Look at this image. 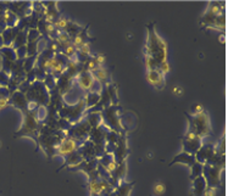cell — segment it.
I'll list each match as a JSON object with an SVG mask.
<instances>
[{
	"label": "cell",
	"instance_id": "6da1fadb",
	"mask_svg": "<svg viewBox=\"0 0 228 196\" xmlns=\"http://www.w3.org/2000/svg\"><path fill=\"white\" fill-rule=\"evenodd\" d=\"M194 132L198 134V137H205L210 133V122L209 117L206 114L198 115L194 118V125H193Z\"/></svg>",
	"mask_w": 228,
	"mask_h": 196
},
{
	"label": "cell",
	"instance_id": "7a4b0ae2",
	"mask_svg": "<svg viewBox=\"0 0 228 196\" xmlns=\"http://www.w3.org/2000/svg\"><path fill=\"white\" fill-rule=\"evenodd\" d=\"M146 80H148L152 87H155L157 89L164 88V74L160 73L157 70H152V71H148L146 73Z\"/></svg>",
	"mask_w": 228,
	"mask_h": 196
},
{
	"label": "cell",
	"instance_id": "3957f363",
	"mask_svg": "<svg viewBox=\"0 0 228 196\" xmlns=\"http://www.w3.org/2000/svg\"><path fill=\"white\" fill-rule=\"evenodd\" d=\"M77 149V142L73 139H66L64 140L57 147V154L61 156H66L72 154L75 150Z\"/></svg>",
	"mask_w": 228,
	"mask_h": 196
},
{
	"label": "cell",
	"instance_id": "277c9868",
	"mask_svg": "<svg viewBox=\"0 0 228 196\" xmlns=\"http://www.w3.org/2000/svg\"><path fill=\"white\" fill-rule=\"evenodd\" d=\"M77 82H78V85L82 89L89 90L93 87L94 77H93V74L89 73V72H80L78 74V77H77Z\"/></svg>",
	"mask_w": 228,
	"mask_h": 196
},
{
	"label": "cell",
	"instance_id": "5b68a950",
	"mask_svg": "<svg viewBox=\"0 0 228 196\" xmlns=\"http://www.w3.org/2000/svg\"><path fill=\"white\" fill-rule=\"evenodd\" d=\"M92 74H93L94 78H97V79L100 80V82H105V80L109 78V72H107V70L102 68V67H98L97 70L93 71Z\"/></svg>",
	"mask_w": 228,
	"mask_h": 196
},
{
	"label": "cell",
	"instance_id": "8992f818",
	"mask_svg": "<svg viewBox=\"0 0 228 196\" xmlns=\"http://www.w3.org/2000/svg\"><path fill=\"white\" fill-rule=\"evenodd\" d=\"M166 191V186L162 182H156L152 185V194L155 196H161Z\"/></svg>",
	"mask_w": 228,
	"mask_h": 196
},
{
	"label": "cell",
	"instance_id": "52a82bcc",
	"mask_svg": "<svg viewBox=\"0 0 228 196\" xmlns=\"http://www.w3.org/2000/svg\"><path fill=\"white\" fill-rule=\"evenodd\" d=\"M102 190H104V185H102L101 183L97 182V180H94V182L90 183V194H93V195H100Z\"/></svg>",
	"mask_w": 228,
	"mask_h": 196
},
{
	"label": "cell",
	"instance_id": "ba28073f",
	"mask_svg": "<svg viewBox=\"0 0 228 196\" xmlns=\"http://www.w3.org/2000/svg\"><path fill=\"white\" fill-rule=\"evenodd\" d=\"M199 139H200V138L198 137V134L194 132L193 128H192V129H189V130L187 132L186 137H184V141H187V142H194V141L199 140Z\"/></svg>",
	"mask_w": 228,
	"mask_h": 196
},
{
	"label": "cell",
	"instance_id": "9c48e42d",
	"mask_svg": "<svg viewBox=\"0 0 228 196\" xmlns=\"http://www.w3.org/2000/svg\"><path fill=\"white\" fill-rule=\"evenodd\" d=\"M67 25H68V20L67 18H65V17H60L59 18L55 23H54V26L57 28V29H65L66 27H67Z\"/></svg>",
	"mask_w": 228,
	"mask_h": 196
},
{
	"label": "cell",
	"instance_id": "30bf717a",
	"mask_svg": "<svg viewBox=\"0 0 228 196\" xmlns=\"http://www.w3.org/2000/svg\"><path fill=\"white\" fill-rule=\"evenodd\" d=\"M77 50L80 52V54H83V55H90V44L84 42Z\"/></svg>",
	"mask_w": 228,
	"mask_h": 196
},
{
	"label": "cell",
	"instance_id": "8fae6325",
	"mask_svg": "<svg viewBox=\"0 0 228 196\" xmlns=\"http://www.w3.org/2000/svg\"><path fill=\"white\" fill-rule=\"evenodd\" d=\"M157 66H159V72H160V73H162V74L168 73V72H170V70H171V67H170V65H168V62H167V61H162V62H160Z\"/></svg>",
	"mask_w": 228,
	"mask_h": 196
},
{
	"label": "cell",
	"instance_id": "7c38bea8",
	"mask_svg": "<svg viewBox=\"0 0 228 196\" xmlns=\"http://www.w3.org/2000/svg\"><path fill=\"white\" fill-rule=\"evenodd\" d=\"M57 40H59V43H60L61 45H64V47H66V45H68V44H71L70 42V37L66 34V33H61V34H59V38H57Z\"/></svg>",
	"mask_w": 228,
	"mask_h": 196
},
{
	"label": "cell",
	"instance_id": "4fadbf2b",
	"mask_svg": "<svg viewBox=\"0 0 228 196\" xmlns=\"http://www.w3.org/2000/svg\"><path fill=\"white\" fill-rule=\"evenodd\" d=\"M192 114L194 116H198V115H201L204 114V107H203V105L201 104H194L193 105V107H192Z\"/></svg>",
	"mask_w": 228,
	"mask_h": 196
},
{
	"label": "cell",
	"instance_id": "5bb4252c",
	"mask_svg": "<svg viewBox=\"0 0 228 196\" xmlns=\"http://www.w3.org/2000/svg\"><path fill=\"white\" fill-rule=\"evenodd\" d=\"M65 48V54L67 55L68 57H72L73 55L76 54V48L73 47L72 44H68V45H66V47H64Z\"/></svg>",
	"mask_w": 228,
	"mask_h": 196
},
{
	"label": "cell",
	"instance_id": "9a60e30c",
	"mask_svg": "<svg viewBox=\"0 0 228 196\" xmlns=\"http://www.w3.org/2000/svg\"><path fill=\"white\" fill-rule=\"evenodd\" d=\"M172 94L174 96L179 97V96H182L183 94H184V89H183V87H181V85H174L172 88Z\"/></svg>",
	"mask_w": 228,
	"mask_h": 196
},
{
	"label": "cell",
	"instance_id": "2e32d148",
	"mask_svg": "<svg viewBox=\"0 0 228 196\" xmlns=\"http://www.w3.org/2000/svg\"><path fill=\"white\" fill-rule=\"evenodd\" d=\"M93 59H94V61L97 62V65L100 66V67H101L102 63L105 62V55H102V54H97Z\"/></svg>",
	"mask_w": 228,
	"mask_h": 196
},
{
	"label": "cell",
	"instance_id": "e0dca14e",
	"mask_svg": "<svg viewBox=\"0 0 228 196\" xmlns=\"http://www.w3.org/2000/svg\"><path fill=\"white\" fill-rule=\"evenodd\" d=\"M216 195H217L216 188H206L204 191V196H216Z\"/></svg>",
	"mask_w": 228,
	"mask_h": 196
},
{
	"label": "cell",
	"instance_id": "ac0fdd59",
	"mask_svg": "<svg viewBox=\"0 0 228 196\" xmlns=\"http://www.w3.org/2000/svg\"><path fill=\"white\" fill-rule=\"evenodd\" d=\"M116 167H117V166H116L115 162H110V163L106 166V169H107L109 172H114V171L116 169Z\"/></svg>",
	"mask_w": 228,
	"mask_h": 196
},
{
	"label": "cell",
	"instance_id": "d6986e66",
	"mask_svg": "<svg viewBox=\"0 0 228 196\" xmlns=\"http://www.w3.org/2000/svg\"><path fill=\"white\" fill-rule=\"evenodd\" d=\"M7 102H9V100L6 99V97H1V99H0V109H4L6 105H7Z\"/></svg>",
	"mask_w": 228,
	"mask_h": 196
},
{
	"label": "cell",
	"instance_id": "ffe728a7",
	"mask_svg": "<svg viewBox=\"0 0 228 196\" xmlns=\"http://www.w3.org/2000/svg\"><path fill=\"white\" fill-rule=\"evenodd\" d=\"M0 146H1V142H0Z\"/></svg>",
	"mask_w": 228,
	"mask_h": 196
},
{
	"label": "cell",
	"instance_id": "44dd1931",
	"mask_svg": "<svg viewBox=\"0 0 228 196\" xmlns=\"http://www.w3.org/2000/svg\"><path fill=\"white\" fill-rule=\"evenodd\" d=\"M0 111H1V109H0Z\"/></svg>",
	"mask_w": 228,
	"mask_h": 196
}]
</instances>
